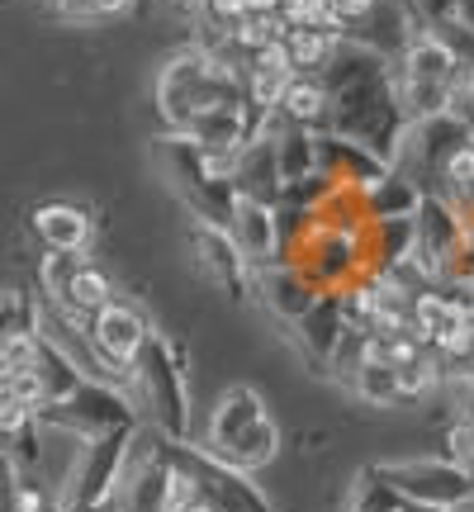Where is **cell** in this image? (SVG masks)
I'll return each mask as SVG.
<instances>
[{"mask_svg":"<svg viewBox=\"0 0 474 512\" xmlns=\"http://www.w3.org/2000/svg\"><path fill=\"white\" fill-rule=\"evenodd\" d=\"M318 81L328 91V128L323 133L347 138L384 166L394 162L408 119H403L394 81H389V62L361 48V43L342 38L337 53L328 57V67L318 72Z\"/></svg>","mask_w":474,"mask_h":512,"instance_id":"cell-1","label":"cell"},{"mask_svg":"<svg viewBox=\"0 0 474 512\" xmlns=\"http://www.w3.org/2000/svg\"><path fill=\"white\" fill-rule=\"evenodd\" d=\"M200 451H209L214 460L233 465L242 475L266 470L280 456V427H275L271 408H266V399L256 394L252 384H228L219 394Z\"/></svg>","mask_w":474,"mask_h":512,"instance_id":"cell-2","label":"cell"},{"mask_svg":"<svg viewBox=\"0 0 474 512\" xmlns=\"http://www.w3.org/2000/svg\"><path fill=\"white\" fill-rule=\"evenodd\" d=\"M152 100H157V114L166 119V133H176L185 119H195L200 110L242 100L237 62L204 53V48L190 43V48H181V53H171L162 62L157 86H152Z\"/></svg>","mask_w":474,"mask_h":512,"instance_id":"cell-3","label":"cell"},{"mask_svg":"<svg viewBox=\"0 0 474 512\" xmlns=\"http://www.w3.org/2000/svg\"><path fill=\"white\" fill-rule=\"evenodd\" d=\"M143 399L147 418L157 427L162 441L190 437V347L181 337H162L152 332V342L138 356V384H133V403Z\"/></svg>","mask_w":474,"mask_h":512,"instance_id":"cell-4","label":"cell"},{"mask_svg":"<svg viewBox=\"0 0 474 512\" xmlns=\"http://www.w3.org/2000/svg\"><path fill=\"white\" fill-rule=\"evenodd\" d=\"M460 76H465V67L432 34H413L403 43V53L389 62V81H394V95H399V110L408 124L451 110Z\"/></svg>","mask_w":474,"mask_h":512,"instance_id":"cell-5","label":"cell"},{"mask_svg":"<svg viewBox=\"0 0 474 512\" xmlns=\"http://www.w3.org/2000/svg\"><path fill=\"white\" fill-rule=\"evenodd\" d=\"M162 451H166V460L195 484V494L214 512H275V503L256 489L252 475H242L233 465L214 460L209 451H200V446H190V441H162Z\"/></svg>","mask_w":474,"mask_h":512,"instance_id":"cell-6","label":"cell"},{"mask_svg":"<svg viewBox=\"0 0 474 512\" xmlns=\"http://www.w3.org/2000/svg\"><path fill=\"white\" fill-rule=\"evenodd\" d=\"M38 422H48V427H62V432H72L81 441H95L105 437V432H124V427H138V403L110 389V384H95V380H81L67 394L62 403L53 408H43Z\"/></svg>","mask_w":474,"mask_h":512,"instance_id":"cell-7","label":"cell"},{"mask_svg":"<svg viewBox=\"0 0 474 512\" xmlns=\"http://www.w3.org/2000/svg\"><path fill=\"white\" fill-rule=\"evenodd\" d=\"M185 261H190L195 280L209 285L214 294H223L228 304H247V299H252V266H247L242 252L233 247L228 228L190 219L185 223Z\"/></svg>","mask_w":474,"mask_h":512,"instance_id":"cell-8","label":"cell"},{"mask_svg":"<svg viewBox=\"0 0 474 512\" xmlns=\"http://www.w3.org/2000/svg\"><path fill=\"white\" fill-rule=\"evenodd\" d=\"M380 479H389L399 489L403 503H418V508H441L456 512L465 498L474 494V479L465 470H456L446 456H418V460H389L375 465Z\"/></svg>","mask_w":474,"mask_h":512,"instance_id":"cell-9","label":"cell"},{"mask_svg":"<svg viewBox=\"0 0 474 512\" xmlns=\"http://www.w3.org/2000/svg\"><path fill=\"white\" fill-rule=\"evenodd\" d=\"M29 228L43 252H62V256H91L95 247V214L76 200H43L29 214Z\"/></svg>","mask_w":474,"mask_h":512,"instance_id":"cell-10","label":"cell"},{"mask_svg":"<svg viewBox=\"0 0 474 512\" xmlns=\"http://www.w3.org/2000/svg\"><path fill=\"white\" fill-rule=\"evenodd\" d=\"M233 190H237V200H252V204L280 200V166H275V143H271V114L261 119L252 143H242V152L233 157Z\"/></svg>","mask_w":474,"mask_h":512,"instance_id":"cell-11","label":"cell"},{"mask_svg":"<svg viewBox=\"0 0 474 512\" xmlns=\"http://www.w3.org/2000/svg\"><path fill=\"white\" fill-rule=\"evenodd\" d=\"M228 238L242 252V261L261 271V266H275L280 261V228H275V204H252L237 200L233 214H228Z\"/></svg>","mask_w":474,"mask_h":512,"instance_id":"cell-12","label":"cell"},{"mask_svg":"<svg viewBox=\"0 0 474 512\" xmlns=\"http://www.w3.org/2000/svg\"><path fill=\"white\" fill-rule=\"evenodd\" d=\"M252 299H256V304H266V309H271L275 318L290 328L294 318H304V313H309V304L318 299V290H313V285L294 271V266L275 261V266L252 271Z\"/></svg>","mask_w":474,"mask_h":512,"instance_id":"cell-13","label":"cell"},{"mask_svg":"<svg viewBox=\"0 0 474 512\" xmlns=\"http://www.w3.org/2000/svg\"><path fill=\"white\" fill-rule=\"evenodd\" d=\"M290 332H294V342H299V351H304L313 366H318V375H323V370H328L332 347H337V342H342V332H347L342 299H337V294H318V299L309 304V313L290 323Z\"/></svg>","mask_w":474,"mask_h":512,"instance_id":"cell-14","label":"cell"},{"mask_svg":"<svg viewBox=\"0 0 474 512\" xmlns=\"http://www.w3.org/2000/svg\"><path fill=\"white\" fill-rule=\"evenodd\" d=\"M418 34L413 24H408V15H403L399 0H375L370 10H365L356 24H351L342 38H351V43H361V48H370V53H380L384 62H394V57L403 53V43Z\"/></svg>","mask_w":474,"mask_h":512,"instance_id":"cell-15","label":"cell"},{"mask_svg":"<svg viewBox=\"0 0 474 512\" xmlns=\"http://www.w3.org/2000/svg\"><path fill=\"white\" fill-rule=\"evenodd\" d=\"M356 190H361V200H365V219H413L422 200L418 185L408 181V176H399L394 166H380Z\"/></svg>","mask_w":474,"mask_h":512,"instance_id":"cell-16","label":"cell"},{"mask_svg":"<svg viewBox=\"0 0 474 512\" xmlns=\"http://www.w3.org/2000/svg\"><path fill=\"white\" fill-rule=\"evenodd\" d=\"M275 119L304 133H323L328 128V91L318 76H290L285 91L275 100Z\"/></svg>","mask_w":474,"mask_h":512,"instance_id":"cell-17","label":"cell"},{"mask_svg":"<svg viewBox=\"0 0 474 512\" xmlns=\"http://www.w3.org/2000/svg\"><path fill=\"white\" fill-rule=\"evenodd\" d=\"M114 280H110V271L100 266V261H91V256H81L72 266V280H67V290H62V299H48L53 309H62V313H72V318H91L95 309H105L114 299Z\"/></svg>","mask_w":474,"mask_h":512,"instance_id":"cell-18","label":"cell"},{"mask_svg":"<svg viewBox=\"0 0 474 512\" xmlns=\"http://www.w3.org/2000/svg\"><path fill=\"white\" fill-rule=\"evenodd\" d=\"M285 57H290V72L294 76H318L328 67V57L337 53L342 38L328 34V29H285Z\"/></svg>","mask_w":474,"mask_h":512,"instance_id":"cell-19","label":"cell"},{"mask_svg":"<svg viewBox=\"0 0 474 512\" xmlns=\"http://www.w3.org/2000/svg\"><path fill=\"white\" fill-rule=\"evenodd\" d=\"M351 389H356V399L365 408H399V370L384 366V361H361V366L351 370Z\"/></svg>","mask_w":474,"mask_h":512,"instance_id":"cell-20","label":"cell"},{"mask_svg":"<svg viewBox=\"0 0 474 512\" xmlns=\"http://www.w3.org/2000/svg\"><path fill=\"white\" fill-rule=\"evenodd\" d=\"M347 512H403V498L389 479H380L375 465H365L347 494Z\"/></svg>","mask_w":474,"mask_h":512,"instance_id":"cell-21","label":"cell"},{"mask_svg":"<svg viewBox=\"0 0 474 512\" xmlns=\"http://www.w3.org/2000/svg\"><path fill=\"white\" fill-rule=\"evenodd\" d=\"M399 370V399L403 403H413V399H432L441 384V366L432 361V351H422L418 361H408V366H394Z\"/></svg>","mask_w":474,"mask_h":512,"instance_id":"cell-22","label":"cell"},{"mask_svg":"<svg viewBox=\"0 0 474 512\" xmlns=\"http://www.w3.org/2000/svg\"><path fill=\"white\" fill-rule=\"evenodd\" d=\"M441 456L474 479V413H456L441 432Z\"/></svg>","mask_w":474,"mask_h":512,"instance_id":"cell-23","label":"cell"},{"mask_svg":"<svg viewBox=\"0 0 474 512\" xmlns=\"http://www.w3.org/2000/svg\"><path fill=\"white\" fill-rule=\"evenodd\" d=\"M38 361V332H5L0 337V389L15 380L19 370H29Z\"/></svg>","mask_w":474,"mask_h":512,"instance_id":"cell-24","label":"cell"},{"mask_svg":"<svg viewBox=\"0 0 474 512\" xmlns=\"http://www.w3.org/2000/svg\"><path fill=\"white\" fill-rule=\"evenodd\" d=\"M280 24L285 29H328L342 38V24L332 19L328 0H280Z\"/></svg>","mask_w":474,"mask_h":512,"instance_id":"cell-25","label":"cell"},{"mask_svg":"<svg viewBox=\"0 0 474 512\" xmlns=\"http://www.w3.org/2000/svg\"><path fill=\"white\" fill-rule=\"evenodd\" d=\"M29 328H34V294L0 290V337L5 332H29Z\"/></svg>","mask_w":474,"mask_h":512,"instance_id":"cell-26","label":"cell"},{"mask_svg":"<svg viewBox=\"0 0 474 512\" xmlns=\"http://www.w3.org/2000/svg\"><path fill=\"white\" fill-rule=\"evenodd\" d=\"M370 5H375V0H328L332 19L342 24V34H347V29H351V24H356V19L365 15V10H370Z\"/></svg>","mask_w":474,"mask_h":512,"instance_id":"cell-27","label":"cell"},{"mask_svg":"<svg viewBox=\"0 0 474 512\" xmlns=\"http://www.w3.org/2000/svg\"><path fill=\"white\" fill-rule=\"evenodd\" d=\"M86 5H91V15H95V19H110V15H124L133 0H86Z\"/></svg>","mask_w":474,"mask_h":512,"instance_id":"cell-28","label":"cell"},{"mask_svg":"<svg viewBox=\"0 0 474 512\" xmlns=\"http://www.w3.org/2000/svg\"><path fill=\"white\" fill-rule=\"evenodd\" d=\"M162 5H181V10H190V15L200 10V0H162Z\"/></svg>","mask_w":474,"mask_h":512,"instance_id":"cell-29","label":"cell"},{"mask_svg":"<svg viewBox=\"0 0 474 512\" xmlns=\"http://www.w3.org/2000/svg\"><path fill=\"white\" fill-rule=\"evenodd\" d=\"M403 512H441V508H418V503H403Z\"/></svg>","mask_w":474,"mask_h":512,"instance_id":"cell-30","label":"cell"},{"mask_svg":"<svg viewBox=\"0 0 474 512\" xmlns=\"http://www.w3.org/2000/svg\"><path fill=\"white\" fill-rule=\"evenodd\" d=\"M456 512H474V494H470V498H465V503H460V508H456Z\"/></svg>","mask_w":474,"mask_h":512,"instance_id":"cell-31","label":"cell"}]
</instances>
